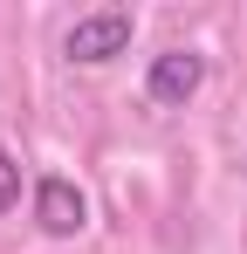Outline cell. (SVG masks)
Wrapping results in <instances>:
<instances>
[{
    "label": "cell",
    "mask_w": 247,
    "mask_h": 254,
    "mask_svg": "<svg viewBox=\"0 0 247 254\" xmlns=\"http://www.w3.org/2000/svg\"><path fill=\"white\" fill-rule=\"evenodd\" d=\"M21 199V172H14V158H7V144H0V213Z\"/></svg>",
    "instance_id": "277c9868"
},
{
    "label": "cell",
    "mask_w": 247,
    "mask_h": 254,
    "mask_svg": "<svg viewBox=\"0 0 247 254\" xmlns=\"http://www.w3.org/2000/svg\"><path fill=\"white\" fill-rule=\"evenodd\" d=\"M35 220H41V234H55V241H69V234H82L89 227V199H82L69 179H41L35 186Z\"/></svg>",
    "instance_id": "3957f363"
},
{
    "label": "cell",
    "mask_w": 247,
    "mask_h": 254,
    "mask_svg": "<svg viewBox=\"0 0 247 254\" xmlns=\"http://www.w3.org/2000/svg\"><path fill=\"white\" fill-rule=\"evenodd\" d=\"M199 83H206V62H199V55H192V48H165L158 62H151V76H144V96L165 103V110H179Z\"/></svg>",
    "instance_id": "7a4b0ae2"
},
{
    "label": "cell",
    "mask_w": 247,
    "mask_h": 254,
    "mask_svg": "<svg viewBox=\"0 0 247 254\" xmlns=\"http://www.w3.org/2000/svg\"><path fill=\"white\" fill-rule=\"evenodd\" d=\"M62 48L76 55V62H110L130 48V7H96V14H82L76 28L62 35Z\"/></svg>",
    "instance_id": "6da1fadb"
}]
</instances>
